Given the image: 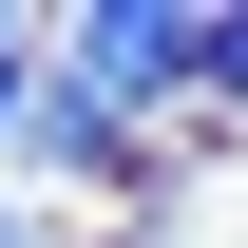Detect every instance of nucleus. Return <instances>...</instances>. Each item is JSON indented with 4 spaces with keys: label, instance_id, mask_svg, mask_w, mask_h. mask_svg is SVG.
<instances>
[{
    "label": "nucleus",
    "instance_id": "nucleus-1",
    "mask_svg": "<svg viewBox=\"0 0 248 248\" xmlns=\"http://www.w3.org/2000/svg\"><path fill=\"white\" fill-rule=\"evenodd\" d=\"M172 77H191V19H172V0H115V19H77V95H95V115H153Z\"/></svg>",
    "mask_w": 248,
    "mask_h": 248
},
{
    "label": "nucleus",
    "instance_id": "nucleus-2",
    "mask_svg": "<svg viewBox=\"0 0 248 248\" xmlns=\"http://www.w3.org/2000/svg\"><path fill=\"white\" fill-rule=\"evenodd\" d=\"M191 77H210V95H248V19H191Z\"/></svg>",
    "mask_w": 248,
    "mask_h": 248
},
{
    "label": "nucleus",
    "instance_id": "nucleus-3",
    "mask_svg": "<svg viewBox=\"0 0 248 248\" xmlns=\"http://www.w3.org/2000/svg\"><path fill=\"white\" fill-rule=\"evenodd\" d=\"M19 95H38V77H19V38H0V134H19Z\"/></svg>",
    "mask_w": 248,
    "mask_h": 248
},
{
    "label": "nucleus",
    "instance_id": "nucleus-4",
    "mask_svg": "<svg viewBox=\"0 0 248 248\" xmlns=\"http://www.w3.org/2000/svg\"><path fill=\"white\" fill-rule=\"evenodd\" d=\"M0 248H19V229H0Z\"/></svg>",
    "mask_w": 248,
    "mask_h": 248
}]
</instances>
